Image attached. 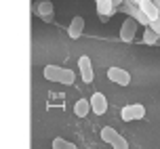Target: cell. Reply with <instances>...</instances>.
I'll return each instance as SVG.
<instances>
[{
	"instance_id": "cell-1",
	"label": "cell",
	"mask_w": 160,
	"mask_h": 149,
	"mask_svg": "<svg viewBox=\"0 0 160 149\" xmlns=\"http://www.w3.org/2000/svg\"><path fill=\"white\" fill-rule=\"evenodd\" d=\"M42 76L44 80L48 82H59V84H74V71L72 70H63V67H59V65H47L44 71H42Z\"/></svg>"
},
{
	"instance_id": "cell-2",
	"label": "cell",
	"mask_w": 160,
	"mask_h": 149,
	"mask_svg": "<svg viewBox=\"0 0 160 149\" xmlns=\"http://www.w3.org/2000/svg\"><path fill=\"white\" fill-rule=\"evenodd\" d=\"M120 118L124 122H133V120H143L145 118V107L141 103H131V105H124L120 109Z\"/></svg>"
},
{
	"instance_id": "cell-3",
	"label": "cell",
	"mask_w": 160,
	"mask_h": 149,
	"mask_svg": "<svg viewBox=\"0 0 160 149\" xmlns=\"http://www.w3.org/2000/svg\"><path fill=\"white\" fill-rule=\"evenodd\" d=\"M139 21H137L135 17H128V19H124V23H122V27H120V40L122 42H133L135 40V34H137V27H139Z\"/></svg>"
},
{
	"instance_id": "cell-4",
	"label": "cell",
	"mask_w": 160,
	"mask_h": 149,
	"mask_svg": "<svg viewBox=\"0 0 160 149\" xmlns=\"http://www.w3.org/2000/svg\"><path fill=\"white\" fill-rule=\"evenodd\" d=\"M108 80L118 84V86H128L131 84V74L122 67H110L108 70Z\"/></svg>"
},
{
	"instance_id": "cell-5",
	"label": "cell",
	"mask_w": 160,
	"mask_h": 149,
	"mask_svg": "<svg viewBox=\"0 0 160 149\" xmlns=\"http://www.w3.org/2000/svg\"><path fill=\"white\" fill-rule=\"evenodd\" d=\"M78 71H80V76H82V80H84V84L93 82V63H91V59L87 55H82L78 59Z\"/></svg>"
},
{
	"instance_id": "cell-6",
	"label": "cell",
	"mask_w": 160,
	"mask_h": 149,
	"mask_svg": "<svg viewBox=\"0 0 160 149\" xmlns=\"http://www.w3.org/2000/svg\"><path fill=\"white\" fill-rule=\"evenodd\" d=\"M91 107H93V113L103 116L105 111H108V99H105V94H101V93L91 94Z\"/></svg>"
},
{
	"instance_id": "cell-7",
	"label": "cell",
	"mask_w": 160,
	"mask_h": 149,
	"mask_svg": "<svg viewBox=\"0 0 160 149\" xmlns=\"http://www.w3.org/2000/svg\"><path fill=\"white\" fill-rule=\"evenodd\" d=\"M82 34H84V19L82 17H74L70 27H68V36L72 40H78Z\"/></svg>"
},
{
	"instance_id": "cell-8",
	"label": "cell",
	"mask_w": 160,
	"mask_h": 149,
	"mask_svg": "<svg viewBox=\"0 0 160 149\" xmlns=\"http://www.w3.org/2000/svg\"><path fill=\"white\" fill-rule=\"evenodd\" d=\"M139 8L150 17V21H154V19L160 17V8H158V4H156L154 0H141V2H139Z\"/></svg>"
},
{
	"instance_id": "cell-9",
	"label": "cell",
	"mask_w": 160,
	"mask_h": 149,
	"mask_svg": "<svg viewBox=\"0 0 160 149\" xmlns=\"http://www.w3.org/2000/svg\"><path fill=\"white\" fill-rule=\"evenodd\" d=\"M114 0H97V13H99V17H103V19H108V17L114 15Z\"/></svg>"
},
{
	"instance_id": "cell-10",
	"label": "cell",
	"mask_w": 160,
	"mask_h": 149,
	"mask_svg": "<svg viewBox=\"0 0 160 149\" xmlns=\"http://www.w3.org/2000/svg\"><path fill=\"white\" fill-rule=\"evenodd\" d=\"M88 111H93V107H91V101H87V99H78V101L74 103V113H76L78 118H84Z\"/></svg>"
},
{
	"instance_id": "cell-11",
	"label": "cell",
	"mask_w": 160,
	"mask_h": 149,
	"mask_svg": "<svg viewBox=\"0 0 160 149\" xmlns=\"http://www.w3.org/2000/svg\"><path fill=\"white\" fill-rule=\"evenodd\" d=\"M36 15L42 17V19H53V2H48V0L40 2L36 7Z\"/></svg>"
},
{
	"instance_id": "cell-12",
	"label": "cell",
	"mask_w": 160,
	"mask_h": 149,
	"mask_svg": "<svg viewBox=\"0 0 160 149\" xmlns=\"http://www.w3.org/2000/svg\"><path fill=\"white\" fill-rule=\"evenodd\" d=\"M127 13H133V17H135V19H137V21H139L141 25H145V27L152 23V21H150V17L145 15V13H143V11H141L139 7H137V8H135V7H131V8L127 11Z\"/></svg>"
},
{
	"instance_id": "cell-13",
	"label": "cell",
	"mask_w": 160,
	"mask_h": 149,
	"mask_svg": "<svg viewBox=\"0 0 160 149\" xmlns=\"http://www.w3.org/2000/svg\"><path fill=\"white\" fill-rule=\"evenodd\" d=\"M116 137H118V130H116V128H112V126H103V128H101V141L112 145Z\"/></svg>"
},
{
	"instance_id": "cell-14",
	"label": "cell",
	"mask_w": 160,
	"mask_h": 149,
	"mask_svg": "<svg viewBox=\"0 0 160 149\" xmlns=\"http://www.w3.org/2000/svg\"><path fill=\"white\" fill-rule=\"evenodd\" d=\"M158 38H160V36L152 30V27H150V25H148V27H145V31H143V42L152 46V44H156V42H158Z\"/></svg>"
},
{
	"instance_id": "cell-15",
	"label": "cell",
	"mask_w": 160,
	"mask_h": 149,
	"mask_svg": "<svg viewBox=\"0 0 160 149\" xmlns=\"http://www.w3.org/2000/svg\"><path fill=\"white\" fill-rule=\"evenodd\" d=\"M53 149H76V145L61 139V137H57V139H53Z\"/></svg>"
},
{
	"instance_id": "cell-16",
	"label": "cell",
	"mask_w": 160,
	"mask_h": 149,
	"mask_svg": "<svg viewBox=\"0 0 160 149\" xmlns=\"http://www.w3.org/2000/svg\"><path fill=\"white\" fill-rule=\"evenodd\" d=\"M112 147H114V149H128V143H127V139H124L122 134H118V137L114 139Z\"/></svg>"
},
{
	"instance_id": "cell-17",
	"label": "cell",
	"mask_w": 160,
	"mask_h": 149,
	"mask_svg": "<svg viewBox=\"0 0 160 149\" xmlns=\"http://www.w3.org/2000/svg\"><path fill=\"white\" fill-rule=\"evenodd\" d=\"M150 27H152V30H154V31H156V34L160 36V17H158V19H154L152 23H150Z\"/></svg>"
},
{
	"instance_id": "cell-18",
	"label": "cell",
	"mask_w": 160,
	"mask_h": 149,
	"mask_svg": "<svg viewBox=\"0 0 160 149\" xmlns=\"http://www.w3.org/2000/svg\"><path fill=\"white\" fill-rule=\"evenodd\" d=\"M122 2H127V0H114V4L118 7V4H122Z\"/></svg>"
},
{
	"instance_id": "cell-19",
	"label": "cell",
	"mask_w": 160,
	"mask_h": 149,
	"mask_svg": "<svg viewBox=\"0 0 160 149\" xmlns=\"http://www.w3.org/2000/svg\"><path fill=\"white\" fill-rule=\"evenodd\" d=\"M131 2H133V4H137V7H139V2H141V0H131Z\"/></svg>"
},
{
	"instance_id": "cell-20",
	"label": "cell",
	"mask_w": 160,
	"mask_h": 149,
	"mask_svg": "<svg viewBox=\"0 0 160 149\" xmlns=\"http://www.w3.org/2000/svg\"><path fill=\"white\" fill-rule=\"evenodd\" d=\"M154 2H156V4H158V8H160V0H154Z\"/></svg>"
}]
</instances>
